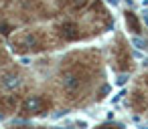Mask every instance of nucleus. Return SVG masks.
<instances>
[{"mask_svg":"<svg viewBox=\"0 0 148 129\" xmlns=\"http://www.w3.org/2000/svg\"><path fill=\"white\" fill-rule=\"evenodd\" d=\"M85 83H87V75L81 69H77V67L65 69L61 73V87L67 93V97H77L83 91V85Z\"/></svg>","mask_w":148,"mask_h":129,"instance_id":"1","label":"nucleus"},{"mask_svg":"<svg viewBox=\"0 0 148 129\" xmlns=\"http://www.w3.org/2000/svg\"><path fill=\"white\" fill-rule=\"evenodd\" d=\"M12 49L16 53H37L43 49V43L39 41V36L31 30H23L18 34L12 36Z\"/></svg>","mask_w":148,"mask_h":129,"instance_id":"2","label":"nucleus"},{"mask_svg":"<svg viewBox=\"0 0 148 129\" xmlns=\"http://www.w3.org/2000/svg\"><path fill=\"white\" fill-rule=\"evenodd\" d=\"M47 109H49V101H47L45 97H39V95L27 97V99L21 103V111H23V115H27V117L43 115Z\"/></svg>","mask_w":148,"mask_h":129,"instance_id":"3","label":"nucleus"},{"mask_svg":"<svg viewBox=\"0 0 148 129\" xmlns=\"http://www.w3.org/2000/svg\"><path fill=\"white\" fill-rule=\"evenodd\" d=\"M59 34H61V38L63 41H77L79 36H81V32H79V26L75 24V22H71V20H65V22H61L59 24Z\"/></svg>","mask_w":148,"mask_h":129,"instance_id":"4","label":"nucleus"},{"mask_svg":"<svg viewBox=\"0 0 148 129\" xmlns=\"http://www.w3.org/2000/svg\"><path fill=\"white\" fill-rule=\"evenodd\" d=\"M130 105H132V109H136V111H146V109H148V93L136 89V91L132 93V97H130Z\"/></svg>","mask_w":148,"mask_h":129,"instance_id":"5","label":"nucleus"},{"mask_svg":"<svg viewBox=\"0 0 148 129\" xmlns=\"http://www.w3.org/2000/svg\"><path fill=\"white\" fill-rule=\"evenodd\" d=\"M18 85V77L10 71H4V73H0V89H4V91H12L14 87Z\"/></svg>","mask_w":148,"mask_h":129,"instance_id":"6","label":"nucleus"},{"mask_svg":"<svg viewBox=\"0 0 148 129\" xmlns=\"http://www.w3.org/2000/svg\"><path fill=\"white\" fill-rule=\"evenodd\" d=\"M16 107H18L16 95H4V97H0V111H2V113H12V111H16Z\"/></svg>","mask_w":148,"mask_h":129,"instance_id":"7","label":"nucleus"},{"mask_svg":"<svg viewBox=\"0 0 148 129\" xmlns=\"http://www.w3.org/2000/svg\"><path fill=\"white\" fill-rule=\"evenodd\" d=\"M116 63H118V67L122 71H128L130 69V55H128V51H126L124 45H120L116 49Z\"/></svg>","mask_w":148,"mask_h":129,"instance_id":"8","label":"nucleus"},{"mask_svg":"<svg viewBox=\"0 0 148 129\" xmlns=\"http://www.w3.org/2000/svg\"><path fill=\"white\" fill-rule=\"evenodd\" d=\"M126 24L130 26V30L132 32H140V22H138V18H136V14L134 12H126Z\"/></svg>","mask_w":148,"mask_h":129,"instance_id":"9","label":"nucleus"},{"mask_svg":"<svg viewBox=\"0 0 148 129\" xmlns=\"http://www.w3.org/2000/svg\"><path fill=\"white\" fill-rule=\"evenodd\" d=\"M69 4H71V8L79 10V8H83V6L87 4V0H69Z\"/></svg>","mask_w":148,"mask_h":129,"instance_id":"10","label":"nucleus"},{"mask_svg":"<svg viewBox=\"0 0 148 129\" xmlns=\"http://www.w3.org/2000/svg\"><path fill=\"white\" fill-rule=\"evenodd\" d=\"M0 55H2V47H0Z\"/></svg>","mask_w":148,"mask_h":129,"instance_id":"11","label":"nucleus"},{"mask_svg":"<svg viewBox=\"0 0 148 129\" xmlns=\"http://www.w3.org/2000/svg\"><path fill=\"white\" fill-rule=\"evenodd\" d=\"M146 83H148V77H146Z\"/></svg>","mask_w":148,"mask_h":129,"instance_id":"12","label":"nucleus"}]
</instances>
